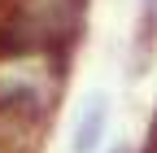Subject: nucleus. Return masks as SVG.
<instances>
[{
	"label": "nucleus",
	"instance_id": "obj_2",
	"mask_svg": "<svg viewBox=\"0 0 157 153\" xmlns=\"http://www.w3.org/2000/svg\"><path fill=\"white\" fill-rule=\"evenodd\" d=\"M157 40V0H140V22H135V61H144Z\"/></svg>",
	"mask_w": 157,
	"mask_h": 153
},
{
	"label": "nucleus",
	"instance_id": "obj_1",
	"mask_svg": "<svg viewBox=\"0 0 157 153\" xmlns=\"http://www.w3.org/2000/svg\"><path fill=\"white\" fill-rule=\"evenodd\" d=\"M105 123H109V96L105 92H92V96L83 101V109H78V118H74L70 149L74 153H96V144H101V136H105Z\"/></svg>",
	"mask_w": 157,
	"mask_h": 153
},
{
	"label": "nucleus",
	"instance_id": "obj_3",
	"mask_svg": "<svg viewBox=\"0 0 157 153\" xmlns=\"http://www.w3.org/2000/svg\"><path fill=\"white\" fill-rule=\"evenodd\" d=\"M113 153H135V149H127V144H118V149H113Z\"/></svg>",
	"mask_w": 157,
	"mask_h": 153
}]
</instances>
